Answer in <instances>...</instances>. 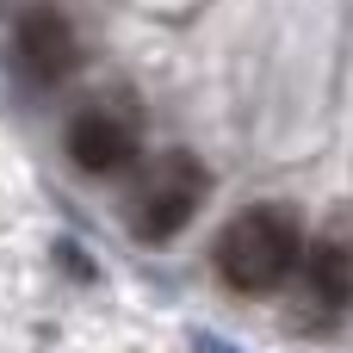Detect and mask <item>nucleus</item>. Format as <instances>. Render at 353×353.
I'll use <instances>...</instances> for the list:
<instances>
[{
    "label": "nucleus",
    "instance_id": "f257e3e1",
    "mask_svg": "<svg viewBox=\"0 0 353 353\" xmlns=\"http://www.w3.org/2000/svg\"><path fill=\"white\" fill-rule=\"evenodd\" d=\"M298 254H304V223L292 205H248L236 211L223 230H217V279L242 298H267L279 292L292 273H298Z\"/></svg>",
    "mask_w": 353,
    "mask_h": 353
},
{
    "label": "nucleus",
    "instance_id": "f03ea898",
    "mask_svg": "<svg viewBox=\"0 0 353 353\" xmlns=\"http://www.w3.org/2000/svg\"><path fill=\"white\" fill-rule=\"evenodd\" d=\"M205 199H211L205 161L186 155V149H168V155H155V161L143 168V180L130 186V205H124L130 236H137L143 248H168V242L199 217Z\"/></svg>",
    "mask_w": 353,
    "mask_h": 353
},
{
    "label": "nucleus",
    "instance_id": "7ed1b4c3",
    "mask_svg": "<svg viewBox=\"0 0 353 353\" xmlns=\"http://www.w3.org/2000/svg\"><path fill=\"white\" fill-rule=\"evenodd\" d=\"M12 50H19V68H25L37 87L68 81L74 62H81V37H74L68 12L50 6V0H31V6L12 19Z\"/></svg>",
    "mask_w": 353,
    "mask_h": 353
},
{
    "label": "nucleus",
    "instance_id": "20e7f679",
    "mask_svg": "<svg viewBox=\"0 0 353 353\" xmlns=\"http://www.w3.org/2000/svg\"><path fill=\"white\" fill-rule=\"evenodd\" d=\"M62 143H68V161H74L81 174H93V180H105V174H124V168H137V155H143V137H137V124H130L124 112H105V105H87V112H74Z\"/></svg>",
    "mask_w": 353,
    "mask_h": 353
},
{
    "label": "nucleus",
    "instance_id": "39448f33",
    "mask_svg": "<svg viewBox=\"0 0 353 353\" xmlns=\"http://www.w3.org/2000/svg\"><path fill=\"white\" fill-rule=\"evenodd\" d=\"M298 261H304V285L316 292V304H323V310H347V298H353V254H347V242L323 236V242H310Z\"/></svg>",
    "mask_w": 353,
    "mask_h": 353
},
{
    "label": "nucleus",
    "instance_id": "423d86ee",
    "mask_svg": "<svg viewBox=\"0 0 353 353\" xmlns=\"http://www.w3.org/2000/svg\"><path fill=\"white\" fill-rule=\"evenodd\" d=\"M192 353H236L230 341H217V335H192Z\"/></svg>",
    "mask_w": 353,
    "mask_h": 353
}]
</instances>
